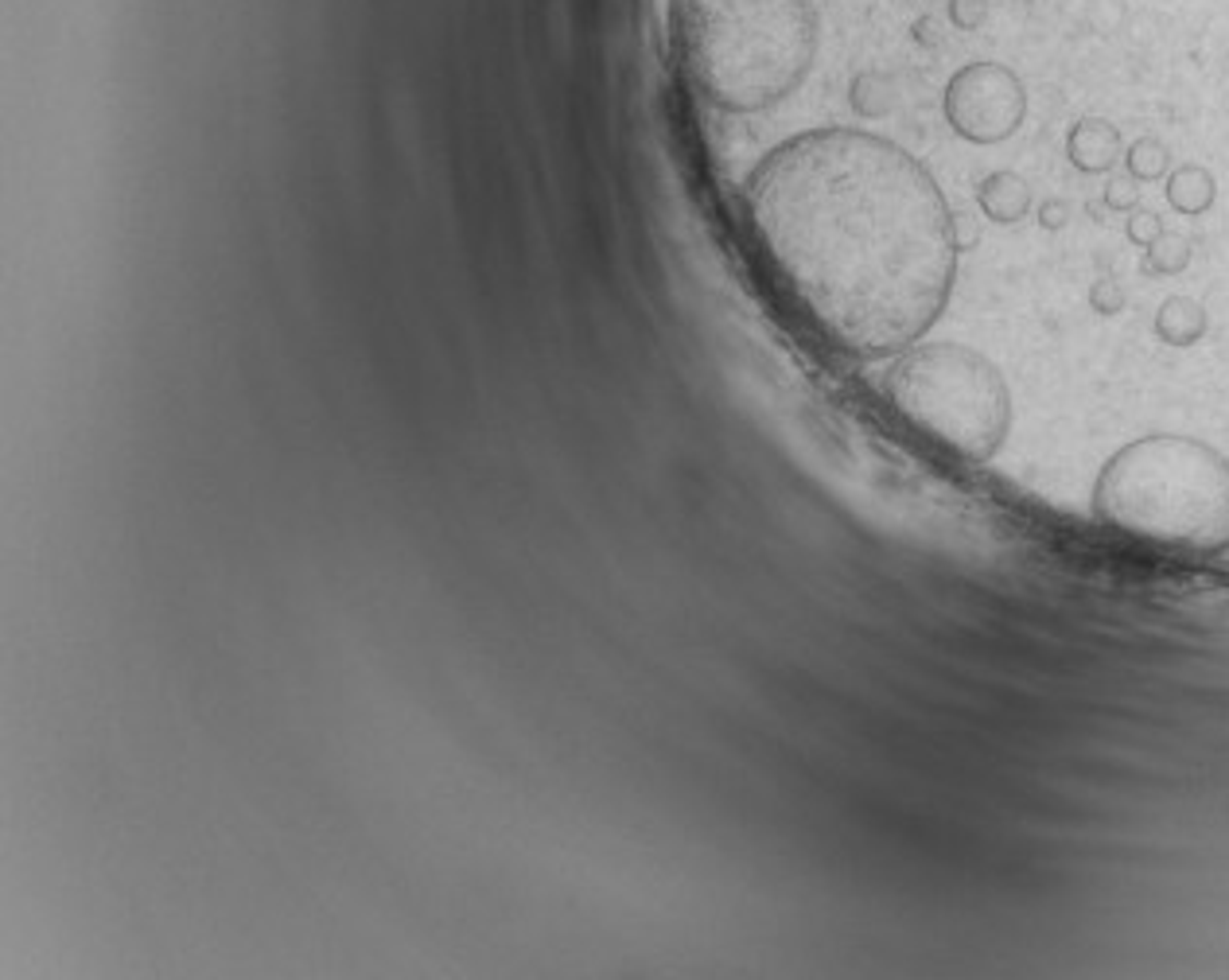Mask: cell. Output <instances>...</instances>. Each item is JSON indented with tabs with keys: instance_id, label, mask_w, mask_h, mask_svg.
<instances>
[{
	"instance_id": "1",
	"label": "cell",
	"mask_w": 1229,
	"mask_h": 980,
	"mask_svg": "<svg viewBox=\"0 0 1229 980\" xmlns=\"http://www.w3.org/2000/svg\"><path fill=\"white\" fill-rule=\"evenodd\" d=\"M743 218L794 312L840 355H903L954 292V214L934 176L887 136H790L748 176Z\"/></svg>"
},
{
	"instance_id": "2",
	"label": "cell",
	"mask_w": 1229,
	"mask_h": 980,
	"mask_svg": "<svg viewBox=\"0 0 1229 980\" xmlns=\"http://www.w3.org/2000/svg\"><path fill=\"white\" fill-rule=\"evenodd\" d=\"M1094 510L1105 526L1167 553L1229 549V459L1194 437H1144L1101 467Z\"/></svg>"
},
{
	"instance_id": "3",
	"label": "cell",
	"mask_w": 1229,
	"mask_h": 980,
	"mask_svg": "<svg viewBox=\"0 0 1229 980\" xmlns=\"http://www.w3.org/2000/svg\"><path fill=\"white\" fill-rule=\"evenodd\" d=\"M689 82L724 113H759L802 86L818 55L813 0H681Z\"/></svg>"
},
{
	"instance_id": "4",
	"label": "cell",
	"mask_w": 1229,
	"mask_h": 980,
	"mask_svg": "<svg viewBox=\"0 0 1229 980\" xmlns=\"http://www.w3.org/2000/svg\"><path fill=\"white\" fill-rule=\"evenodd\" d=\"M887 409L957 464H989L1012 425L1000 370L965 343H922L895 355L883 374Z\"/></svg>"
},
{
	"instance_id": "5",
	"label": "cell",
	"mask_w": 1229,
	"mask_h": 980,
	"mask_svg": "<svg viewBox=\"0 0 1229 980\" xmlns=\"http://www.w3.org/2000/svg\"><path fill=\"white\" fill-rule=\"evenodd\" d=\"M945 121L973 144H1000L1024 126L1027 89L1012 67L980 59L945 82Z\"/></svg>"
},
{
	"instance_id": "6",
	"label": "cell",
	"mask_w": 1229,
	"mask_h": 980,
	"mask_svg": "<svg viewBox=\"0 0 1229 980\" xmlns=\"http://www.w3.org/2000/svg\"><path fill=\"white\" fill-rule=\"evenodd\" d=\"M1066 152H1070V160H1074V168L1109 171L1117 164V156H1121V133H1117V126L1101 121V117H1086V121H1078V126L1070 129Z\"/></svg>"
},
{
	"instance_id": "7",
	"label": "cell",
	"mask_w": 1229,
	"mask_h": 980,
	"mask_svg": "<svg viewBox=\"0 0 1229 980\" xmlns=\"http://www.w3.org/2000/svg\"><path fill=\"white\" fill-rule=\"evenodd\" d=\"M977 199L989 218H997V223H1016V218L1027 214V206H1031V188H1027L1019 176H1012V171H997V176H989L980 183Z\"/></svg>"
},
{
	"instance_id": "8",
	"label": "cell",
	"mask_w": 1229,
	"mask_h": 980,
	"mask_svg": "<svg viewBox=\"0 0 1229 980\" xmlns=\"http://www.w3.org/2000/svg\"><path fill=\"white\" fill-rule=\"evenodd\" d=\"M1156 335L1171 347H1191L1206 335V312L1186 296H1171L1156 312Z\"/></svg>"
},
{
	"instance_id": "9",
	"label": "cell",
	"mask_w": 1229,
	"mask_h": 980,
	"mask_svg": "<svg viewBox=\"0 0 1229 980\" xmlns=\"http://www.w3.org/2000/svg\"><path fill=\"white\" fill-rule=\"evenodd\" d=\"M1167 199L1179 214H1203L1214 203V176L1198 164H1186L1167 179Z\"/></svg>"
},
{
	"instance_id": "10",
	"label": "cell",
	"mask_w": 1229,
	"mask_h": 980,
	"mask_svg": "<svg viewBox=\"0 0 1229 980\" xmlns=\"http://www.w3.org/2000/svg\"><path fill=\"white\" fill-rule=\"evenodd\" d=\"M1124 160H1129V171L1136 179H1156L1167 168V148L1159 141H1152V136H1144V141L1132 144Z\"/></svg>"
},
{
	"instance_id": "11",
	"label": "cell",
	"mask_w": 1229,
	"mask_h": 980,
	"mask_svg": "<svg viewBox=\"0 0 1229 980\" xmlns=\"http://www.w3.org/2000/svg\"><path fill=\"white\" fill-rule=\"evenodd\" d=\"M985 16H989V0H950V20H954L962 32L980 27Z\"/></svg>"
},
{
	"instance_id": "12",
	"label": "cell",
	"mask_w": 1229,
	"mask_h": 980,
	"mask_svg": "<svg viewBox=\"0 0 1229 980\" xmlns=\"http://www.w3.org/2000/svg\"><path fill=\"white\" fill-rule=\"evenodd\" d=\"M1186 258H1191V250H1186L1183 241H1167V246L1152 250L1148 268H1156V273H1179V268L1186 265Z\"/></svg>"
},
{
	"instance_id": "13",
	"label": "cell",
	"mask_w": 1229,
	"mask_h": 980,
	"mask_svg": "<svg viewBox=\"0 0 1229 980\" xmlns=\"http://www.w3.org/2000/svg\"><path fill=\"white\" fill-rule=\"evenodd\" d=\"M1089 300H1094V308H1097V312H1101V315H1113V312H1121L1124 292L1113 285V280H1097L1094 292H1089Z\"/></svg>"
},
{
	"instance_id": "14",
	"label": "cell",
	"mask_w": 1229,
	"mask_h": 980,
	"mask_svg": "<svg viewBox=\"0 0 1229 980\" xmlns=\"http://www.w3.org/2000/svg\"><path fill=\"white\" fill-rule=\"evenodd\" d=\"M1129 234H1132V241H1141V246H1156L1159 234H1164V226H1159L1156 214L1144 211V214H1136V218L1129 223Z\"/></svg>"
},
{
	"instance_id": "15",
	"label": "cell",
	"mask_w": 1229,
	"mask_h": 980,
	"mask_svg": "<svg viewBox=\"0 0 1229 980\" xmlns=\"http://www.w3.org/2000/svg\"><path fill=\"white\" fill-rule=\"evenodd\" d=\"M1109 203H1113V206H1132V203H1136V188H1132L1129 179H1117L1113 188H1109Z\"/></svg>"
},
{
	"instance_id": "16",
	"label": "cell",
	"mask_w": 1229,
	"mask_h": 980,
	"mask_svg": "<svg viewBox=\"0 0 1229 980\" xmlns=\"http://www.w3.org/2000/svg\"><path fill=\"white\" fill-rule=\"evenodd\" d=\"M1062 206H1047V211H1042V226H1062Z\"/></svg>"
}]
</instances>
